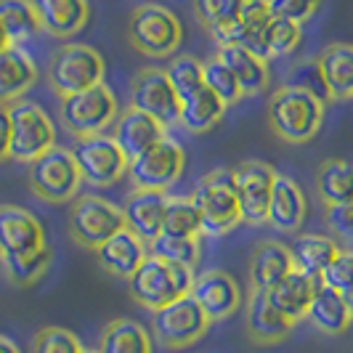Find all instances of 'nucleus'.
<instances>
[{
    "mask_svg": "<svg viewBox=\"0 0 353 353\" xmlns=\"http://www.w3.org/2000/svg\"><path fill=\"white\" fill-rule=\"evenodd\" d=\"M168 136V128L149 117L146 112H139L133 106H128L125 112H120V117L114 120V141L120 143L128 159H136L146 154L149 149H154L162 139Z\"/></svg>",
    "mask_w": 353,
    "mask_h": 353,
    "instance_id": "a211bd4d",
    "label": "nucleus"
},
{
    "mask_svg": "<svg viewBox=\"0 0 353 353\" xmlns=\"http://www.w3.org/2000/svg\"><path fill=\"white\" fill-rule=\"evenodd\" d=\"M186 168V152L178 141L165 136L162 141L149 149L141 157L130 159L128 178L133 181L136 189H149V192H168L178 183Z\"/></svg>",
    "mask_w": 353,
    "mask_h": 353,
    "instance_id": "f8f14e48",
    "label": "nucleus"
},
{
    "mask_svg": "<svg viewBox=\"0 0 353 353\" xmlns=\"http://www.w3.org/2000/svg\"><path fill=\"white\" fill-rule=\"evenodd\" d=\"M308 212V202L303 189L287 176H276L274 192H271V205H268V226L284 234L301 231L303 221Z\"/></svg>",
    "mask_w": 353,
    "mask_h": 353,
    "instance_id": "b1692460",
    "label": "nucleus"
},
{
    "mask_svg": "<svg viewBox=\"0 0 353 353\" xmlns=\"http://www.w3.org/2000/svg\"><path fill=\"white\" fill-rule=\"evenodd\" d=\"M324 109L327 104L314 93L282 85L274 90L268 101V123L276 139L298 146L316 139V133L324 125Z\"/></svg>",
    "mask_w": 353,
    "mask_h": 353,
    "instance_id": "f257e3e1",
    "label": "nucleus"
},
{
    "mask_svg": "<svg viewBox=\"0 0 353 353\" xmlns=\"http://www.w3.org/2000/svg\"><path fill=\"white\" fill-rule=\"evenodd\" d=\"M30 189L37 199L48 205H64L80 194L83 176L77 168V159L70 149L53 146L43 157L30 162Z\"/></svg>",
    "mask_w": 353,
    "mask_h": 353,
    "instance_id": "1a4fd4ad",
    "label": "nucleus"
},
{
    "mask_svg": "<svg viewBox=\"0 0 353 353\" xmlns=\"http://www.w3.org/2000/svg\"><path fill=\"white\" fill-rule=\"evenodd\" d=\"M319 284H321V279H311L308 274L295 268L284 276L282 282L274 284L265 295L282 316H287L292 324H301L303 319L308 316V308H311V301L316 295Z\"/></svg>",
    "mask_w": 353,
    "mask_h": 353,
    "instance_id": "4be33fe9",
    "label": "nucleus"
},
{
    "mask_svg": "<svg viewBox=\"0 0 353 353\" xmlns=\"http://www.w3.org/2000/svg\"><path fill=\"white\" fill-rule=\"evenodd\" d=\"M189 295L199 303V308L205 311V316L210 321H223V319L234 316L242 305L239 284L223 268H208V271L196 274Z\"/></svg>",
    "mask_w": 353,
    "mask_h": 353,
    "instance_id": "2eb2a0df",
    "label": "nucleus"
},
{
    "mask_svg": "<svg viewBox=\"0 0 353 353\" xmlns=\"http://www.w3.org/2000/svg\"><path fill=\"white\" fill-rule=\"evenodd\" d=\"M234 170V192L242 208V223L263 226L268 223V205L276 183V170L263 159H245Z\"/></svg>",
    "mask_w": 353,
    "mask_h": 353,
    "instance_id": "ddd939ff",
    "label": "nucleus"
},
{
    "mask_svg": "<svg viewBox=\"0 0 353 353\" xmlns=\"http://www.w3.org/2000/svg\"><path fill=\"white\" fill-rule=\"evenodd\" d=\"M192 202L199 210L202 236H223L242 223V208L234 192L231 168H218L202 178L192 192Z\"/></svg>",
    "mask_w": 353,
    "mask_h": 353,
    "instance_id": "7ed1b4c3",
    "label": "nucleus"
},
{
    "mask_svg": "<svg viewBox=\"0 0 353 353\" xmlns=\"http://www.w3.org/2000/svg\"><path fill=\"white\" fill-rule=\"evenodd\" d=\"M0 27L11 46H27L40 32L32 0H0Z\"/></svg>",
    "mask_w": 353,
    "mask_h": 353,
    "instance_id": "72a5a7b5",
    "label": "nucleus"
},
{
    "mask_svg": "<svg viewBox=\"0 0 353 353\" xmlns=\"http://www.w3.org/2000/svg\"><path fill=\"white\" fill-rule=\"evenodd\" d=\"M340 250L343 248H337V242L327 234H298L295 242L290 245L295 268L308 274L311 279L324 276V271L332 265Z\"/></svg>",
    "mask_w": 353,
    "mask_h": 353,
    "instance_id": "c85d7f7f",
    "label": "nucleus"
},
{
    "mask_svg": "<svg viewBox=\"0 0 353 353\" xmlns=\"http://www.w3.org/2000/svg\"><path fill=\"white\" fill-rule=\"evenodd\" d=\"M210 324L212 321L205 316V311L199 308V303L192 295H186V298L152 314L154 337L170 351H181V348H189V345L199 343L208 335Z\"/></svg>",
    "mask_w": 353,
    "mask_h": 353,
    "instance_id": "9b49d317",
    "label": "nucleus"
},
{
    "mask_svg": "<svg viewBox=\"0 0 353 353\" xmlns=\"http://www.w3.org/2000/svg\"><path fill=\"white\" fill-rule=\"evenodd\" d=\"M40 30L59 40L80 35L88 24V0H32Z\"/></svg>",
    "mask_w": 353,
    "mask_h": 353,
    "instance_id": "aec40b11",
    "label": "nucleus"
},
{
    "mask_svg": "<svg viewBox=\"0 0 353 353\" xmlns=\"http://www.w3.org/2000/svg\"><path fill=\"white\" fill-rule=\"evenodd\" d=\"M101 353H152V335L146 327L133 319H114L109 321L99 340Z\"/></svg>",
    "mask_w": 353,
    "mask_h": 353,
    "instance_id": "2f4dec72",
    "label": "nucleus"
},
{
    "mask_svg": "<svg viewBox=\"0 0 353 353\" xmlns=\"http://www.w3.org/2000/svg\"><path fill=\"white\" fill-rule=\"evenodd\" d=\"M245 0H194V17L210 32L218 46L226 43Z\"/></svg>",
    "mask_w": 353,
    "mask_h": 353,
    "instance_id": "c9c22d12",
    "label": "nucleus"
},
{
    "mask_svg": "<svg viewBox=\"0 0 353 353\" xmlns=\"http://www.w3.org/2000/svg\"><path fill=\"white\" fill-rule=\"evenodd\" d=\"M8 120H11V159L30 165L56 146V125L48 117V112L35 101L19 99L8 104Z\"/></svg>",
    "mask_w": 353,
    "mask_h": 353,
    "instance_id": "6e6552de",
    "label": "nucleus"
},
{
    "mask_svg": "<svg viewBox=\"0 0 353 353\" xmlns=\"http://www.w3.org/2000/svg\"><path fill=\"white\" fill-rule=\"evenodd\" d=\"M205 88L212 90L226 106L239 104V99H245V93L239 88L236 77L231 74V70L215 56L210 61H205Z\"/></svg>",
    "mask_w": 353,
    "mask_h": 353,
    "instance_id": "a19ab883",
    "label": "nucleus"
},
{
    "mask_svg": "<svg viewBox=\"0 0 353 353\" xmlns=\"http://www.w3.org/2000/svg\"><path fill=\"white\" fill-rule=\"evenodd\" d=\"M229 106L223 104L212 90L202 88L196 90L194 96H189L186 101H181V120L178 125H183L189 133H208L210 128L223 120Z\"/></svg>",
    "mask_w": 353,
    "mask_h": 353,
    "instance_id": "473e14b6",
    "label": "nucleus"
},
{
    "mask_svg": "<svg viewBox=\"0 0 353 353\" xmlns=\"http://www.w3.org/2000/svg\"><path fill=\"white\" fill-rule=\"evenodd\" d=\"M37 67L32 56L11 46L8 51L0 53V104H14L24 99V93L35 85Z\"/></svg>",
    "mask_w": 353,
    "mask_h": 353,
    "instance_id": "bb28decb",
    "label": "nucleus"
},
{
    "mask_svg": "<svg viewBox=\"0 0 353 353\" xmlns=\"http://www.w3.org/2000/svg\"><path fill=\"white\" fill-rule=\"evenodd\" d=\"M96 258L106 274L128 282L139 271V265L149 258V245L130 229H123L96 250Z\"/></svg>",
    "mask_w": 353,
    "mask_h": 353,
    "instance_id": "412c9836",
    "label": "nucleus"
},
{
    "mask_svg": "<svg viewBox=\"0 0 353 353\" xmlns=\"http://www.w3.org/2000/svg\"><path fill=\"white\" fill-rule=\"evenodd\" d=\"M183 40V27L178 17L159 6V3H141L130 11L128 19V43L149 59H168L178 51Z\"/></svg>",
    "mask_w": 353,
    "mask_h": 353,
    "instance_id": "20e7f679",
    "label": "nucleus"
},
{
    "mask_svg": "<svg viewBox=\"0 0 353 353\" xmlns=\"http://www.w3.org/2000/svg\"><path fill=\"white\" fill-rule=\"evenodd\" d=\"M149 255H157L162 261L194 268L196 261H199V236L183 239V236H165V234H159L157 239L149 245Z\"/></svg>",
    "mask_w": 353,
    "mask_h": 353,
    "instance_id": "ea45409f",
    "label": "nucleus"
},
{
    "mask_svg": "<svg viewBox=\"0 0 353 353\" xmlns=\"http://www.w3.org/2000/svg\"><path fill=\"white\" fill-rule=\"evenodd\" d=\"M321 282L327 287H332L335 292H340L345 303L353 308V250H340L332 265L324 271Z\"/></svg>",
    "mask_w": 353,
    "mask_h": 353,
    "instance_id": "37998d69",
    "label": "nucleus"
},
{
    "mask_svg": "<svg viewBox=\"0 0 353 353\" xmlns=\"http://www.w3.org/2000/svg\"><path fill=\"white\" fill-rule=\"evenodd\" d=\"M327 226L335 231L337 236L353 239V202L340 205V208H327Z\"/></svg>",
    "mask_w": 353,
    "mask_h": 353,
    "instance_id": "49530a36",
    "label": "nucleus"
},
{
    "mask_svg": "<svg viewBox=\"0 0 353 353\" xmlns=\"http://www.w3.org/2000/svg\"><path fill=\"white\" fill-rule=\"evenodd\" d=\"M130 106L146 112L165 128L181 120V99L168 80V72L159 67H143L136 72L130 80Z\"/></svg>",
    "mask_w": 353,
    "mask_h": 353,
    "instance_id": "4468645a",
    "label": "nucleus"
},
{
    "mask_svg": "<svg viewBox=\"0 0 353 353\" xmlns=\"http://www.w3.org/2000/svg\"><path fill=\"white\" fill-rule=\"evenodd\" d=\"M168 202H170L168 192L133 189L130 194L125 196V205H123L125 229H130L136 236H141L146 245H152L159 234H162Z\"/></svg>",
    "mask_w": 353,
    "mask_h": 353,
    "instance_id": "f3484780",
    "label": "nucleus"
},
{
    "mask_svg": "<svg viewBox=\"0 0 353 353\" xmlns=\"http://www.w3.org/2000/svg\"><path fill=\"white\" fill-rule=\"evenodd\" d=\"M67 229L77 248L96 252L106 239H112L117 231L125 229L123 208H117L114 202L99 194L74 196L70 218H67Z\"/></svg>",
    "mask_w": 353,
    "mask_h": 353,
    "instance_id": "0eeeda50",
    "label": "nucleus"
},
{
    "mask_svg": "<svg viewBox=\"0 0 353 353\" xmlns=\"http://www.w3.org/2000/svg\"><path fill=\"white\" fill-rule=\"evenodd\" d=\"M319 70L324 74L330 101H348L353 99V46L351 43H332L316 56Z\"/></svg>",
    "mask_w": 353,
    "mask_h": 353,
    "instance_id": "a878e982",
    "label": "nucleus"
},
{
    "mask_svg": "<svg viewBox=\"0 0 353 353\" xmlns=\"http://www.w3.org/2000/svg\"><path fill=\"white\" fill-rule=\"evenodd\" d=\"M72 154L77 159L83 181L93 189H109L120 183L130 168V159L120 149V143L114 141V136H106V133L77 139Z\"/></svg>",
    "mask_w": 353,
    "mask_h": 353,
    "instance_id": "9d476101",
    "label": "nucleus"
},
{
    "mask_svg": "<svg viewBox=\"0 0 353 353\" xmlns=\"http://www.w3.org/2000/svg\"><path fill=\"white\" fill-rule=\"evenodd\" d=\"M59 117H61L64 130L72 133L74 139H88V136L104 133L109 125H114V120L120 117V104H117L114 90L106 83H99L83 93L61 99Z\"/></svg>",
    "mask_w": 353,
    "mask_h": 353,
    "instance_id": "423d86ee",
    "label": "nucleus"
},
{
    "mask_svg": "<svg viewBox=\"0 0 353 353\" xmlns=\"http://www.w3.org/2000/svg\"><path fill=\"white\" fill-rule=\"evenodd\" d=\"M51 263L53 252L48 245L43 250H35V252H27V255H0L3 274L14 287H32L46 276Z\"/></svg>",
    "mask_w": 353,
    "mask_h": 353,
    "instance_id": "f704fd0d",
    "label": "nucleus"
},
{
    "mask_svg": "<svg viewBox=\"0 0 353 353\" xmlns=\"http://www.w3.org/2000/svg\"><path fill=\"white\" fill-rule=\"evenodd\" d=\"M271 19H274V14L268 8V0H245L223 46H242L248 51L258 53Z\"/></svg>",
    "mask_w": 353,
    "mask_h": 353,
    "instance_id": "c756f323",
    "label": "nucleus"
},
{
    "mask_svg": "<svg viewBox=\"0 0 353 353\" xmlns=\"http://www.w3.org/2000/svg\"><path fill=\"white\" fill-rule=\"evenodd\" d=\"M106 64L101 53L85 43H67L56 48L48 61V83L59 99L93 88L104 83Z\"/></svg>",
    "mask_w": 353,
    "mask_h": 353,
    "instance_id": "39448f33",
    "label": "nucleus"
},
{
    "mask_svg": "<svg viewBox=\"0 0 353 353\" xmlns=\"http://www.w3.org/2000/svg\"><path fill=\"white\" fill-rule=\"evenodd\" d=\"M218 59L236 77V83H239L245 96H258V93H263L268 88V83H271L268 61H263L258 53L248 51L242 46H218Z\"/></svg>",
    "mask_w": 353,
    "mask_h": 353,
    "instance_id": "393cba45",
    "label": "nucleus"
},
{
    "mask_svg": "<svg viewBox=\"0 0 353 353\" xmlns=\"http://www.w3.org/2000/svg\"><path fill=\"white\" fill-rule=\"evenodd\" d=\"M168 80L173 90L178 93L181 101H186L189 96H194L196 90L205 88V64L194 56H176L168 64Z\"/></svg>",
    "mask_w": 353,
    "mask_h": 353,
    "instance_id": "58836bf2",
    "label": "nucleus"
},
{
    "mask_svg": "<svg viewBox=\"0 0 353 353\" xmlns=\"http://www.w3.org/2000/svg\"><path fill=\"white\" fill-rule=\"evenodd\" d=\"M271 14L295 24H305L308 19H314L321 8V0H268Z\"/></svg>",
    "mask_w": 353,
    "mask_h": 353,
    "instance_id": "a18cd8bd",
    "label": "nucleus"
},
{
    "mask_svg": "<svg viewBox=\"0 0 353 353\" xmlns=\"http://www.w3.org/2000/svg\"><path fill=\"white\" fill-rule=\"evenodd\" d=\"M162 234L165 236H183V239L202 236V221H199V210L192 202V196H170Z\"/></svg>",
    "mask_w": 353,
    "mask_h": 353,
    "instance_id": "4c0bfd02",
    "label": "nucleus"
},
{
    "mask_svg": "<svg viewBox=\"0 0 353 353\" xmlns=\"http://www.w3.org/2000/svg\"><path fill=\"white\" fill-rule=\"evenodd\" d=\"M11 159V120H8V104H0V162Z\"/></svg>",
    "mask_w": 353,
    "mask_h": 353,
    "instance_id": "de8ad7c7",
    "label": "nucleus"
},
{
    "mask_svg": "<svg viewBox=\"0 0 353 353\" xmlns=\"http://www.w3.org/2000/svg\"><path fill=\"white\" fill-rule=\"evenodd\" d=\"M295 271L292 263V252L287 245L276 239H261L252 255H250V284L252 290H263L268 292L276 282H282L284 276Z\"/></svg>",
    "mask_w": 353,
    "mask_h": 353,
    "instance_id": "5701e85b",
    "label": "nucleus"
},
{
    "mask_svg": "<svg viewBox=\"0 0 353 353\" xmlns=\"http://www.w3.org/2000/svg\"><path fill=\"white\" fill-rule=\"evenodd\" d=\"M0 353H21L19 351V345L14 340H8L6 335H0Z\"/></svg>",
    "mask_w": 353,
    "mask_h": 353,
    "instance_id": "09e8293b",
    "label": "nucleus"
},
{
    "mask_svg": "<svg viewBox=\"0 0 353 353\" xmlns=\"http://www.w3.org/2000/svg\"><path fill=\"white\" fill-rule=\"evenodd\" d=\"M194 276L196 274L192 265L170 263L157 255H149L139 265V271L128 279V292L141 308L154 314L159 308L186 298L192 292Z\"/></svg>",
    "mask_w": 353,
    "mask_h": 353,
    "instance_id": "f03ea898",
    "label": "nucleus"
},
{
    "mask_svg": "<svg viewBox=\"0 0 353 353\" xmlns=\"http://www.w3.org/2000/svg\"><path fill=\"white\" fill-rule=\"evenodd\" d=\"M83 353H101V351H93V348H83Z\"/></svg>",
    "mask_w": 353,
    "mask_h": 353,
    "instance_id": "3c124183",
    "label": "nucleus"
},
{
    "mask_svg": "<svg viewBox=\"0 0 353 353\" xmlns=\"http://www.w3.org/2000/svg\"><path fill=\"white\" fill-rule=\"evenodd\" d=\"M11 48V43H8V37H6V32H3V27H0V53L8 51Z\"/></svg>",
    "mask_w": 353,
    "mask_h": 353,
    "instance_id": "8fccbe9b",
    "label": "nucleus"
},
{
    "mask_svg": "<svg viewBox=\"0 0 353 353\" xmlns=\"http://www.w3.org/2000/svg\"><path fill=\"white\" fill-rule=\"evenodd\" d=\"M316 194L327 208L353 202V162L351 159H324L316 170Z\"/></svg>",
    "mask_w": 353,
    "mask_h": 353,
    "instance_id": "7c9ffc66",
    "label": "nucleus"
},
{
    "mask_svg": "<svg viewBox=\"0 0 353 353\" xmlns=\"http://www.w3.org/2000/svg\"><path fill=\"white\" fill-rule=\"evenodd\" d=\"M284 85L308 90V93L319 96L324 104L330 101L327 83H324V74H321V70H319L316 59H305V61H301V64H295V67L290 70V74H287V83H284Z\"/></svg>",
    "mask_w": 353,
    "mask_h": 353,
    "instance_id": "c03bdc74",
    "label": "nucleus"
},
{
    "mask_svg": "<svg viewBox=\"0 0 353 353\" xmlns=\"http://www.w3.org/2000/svg\"><path fill=\"white\" fill-rule=\"evenodd\" d=\"M308 321L316 327L319 332L324 335H343L348 332V327L353 324V308L345 303V298L335 292L332 287L321 282L311 301V308H308Z\"/></svg>",
    "mask_w": 353,
    "mask_h": 353,
    "instance_id": "cd10ccee",
    "label": "nucleus"
},
{
    "mask_svg": "<svg viewBox=\"0 0 353 353\" xmlns=\"http://www.w3.org/2000/svg\"><path fill=\"white\" fill-rule=\"evenodd\" d=\"M301 40H303L301 24L274 17V19H271V24H268V30H265L263 43H261V51H258V56H261L263 61L290 56V53L301 46Z\"/></svg>",
    "mask_w": 353,
    "mask_h": 353,
    "instance_id": "e433bc0d",
    "label": "nucleus"
},
{
    "mask_svg": "<svg viewBox=\"0 0 353 353\" xmlns=\"http://www.w3.org/2000/svg\"><path fill=\"white\" fill-rule=\"evenodd\" d=\"M32 353H83V343L64 327H43L32 340Z\"/></svg>",
    "mask_w": 353,
    "mask_h": 353,
    "instance_id": "79ce46f5",
    "label": "nucleus"
},
{
    "mask_svg": "<svg viewBox=\"0 0 353 353\" xmlns=\"http://www.w3.org/2000/svg\"><path fill=\"white\" fill-rule=\"evenodd\" d=\"M245 327H248V335L255 345H279L295 330V324L271 305L263 290H252L250 292Z\"/></svg>",
    "mask_w": 353,
    "mask_h": 353,
    "instance_id": "6ab92c4d",
    "label": "nucleus"
},
{
    "mask_svg": "<svg viewBox=\"0 0 353 353\" xmlns=\"http://www.w3.org/2000/svg\"><path fill=\"white\" fill-rule=\"evenodd\" d=\"M46 248V229L19 205H0V255H27Z\"/></svg>",
    "mask_w": 353,
    "mask_h": 353,
    "instance_id": "dca6fc26",
    "label": "nucleus"
}]
</instances>
